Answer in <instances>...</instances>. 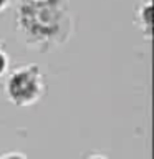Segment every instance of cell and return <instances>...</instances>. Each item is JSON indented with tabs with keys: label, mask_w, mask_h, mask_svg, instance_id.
Wrapping results in <instances>:
<instances>
[{
	"label": "cell",
	"mask_w": 154,
	"mask_h": 159,
	"mask_svg": "<svg viewBox=\"0 0 154 159\" xmlns=\"http://www.w3.org/2000/svg\"><path fill=\"white\" fill-rule=\"evenodd\" d=\"M8 91L17 103L30 101L37 93V81L30 73H17L10 81Z\"/></svg>",
	"instance_id": "obj_1"
},
{
	"label": "cell",
	"mask_w": 154,
	"mask_h": 159,
	"mask_svg": "<svg viewBox=\"0 0 154 159\" xmlns=\"http://www.w3.org/2000/svg\"><path fill=\"white\" fill-rule=\"evenodd\" d=\"M3 159H23V157H20V156H17V154H10V156H7V157H3Z\"/></svg>",
	"instance_id": "obj_2"
},
{
	"label": "cell",
	"mask_w": 154,
	"mask_h": 159,
	"mask_svg": "<svg viewBox=\"0 0 154 159\" xmlns=\"http://www.w3.org/2000/svg\"><path fill=\"white\" fill-rule=\"evenodd\" d=\"M3 66H5V60H3V57L0 55V71L3 70Z\"/></svg>",
	"instance_id": "obj_3"
},
{
	"label": "cell",
	"mask_w": 154,
	"mask_h": 159,
	"mask_svg": "<svg viewBox=\"0 0 154 159\" xmlns=\"http://www.w3.org/2000/svg\"><path fill=\"white\" fill-rule=\"evenodd\" d=\"M93 159H104V157H93Z\"/></svg>",
	"instance_id": "obj_4"
},
{
	"label": "cell",
	"mask_w": 154,
	"mask_h": 159,
	"mask_svg": "<svg viewBox=\"0 0 154 159\" xmlns=\"http://www.w3.org/2000/svg\"><path fill=\"white\" fill-rule=\"evenodd\" d=\"M3 2H5V0H0V5H2V3H3Z\"/></svg>",
	"instance_id": "obj_5"
}]
</instances>
